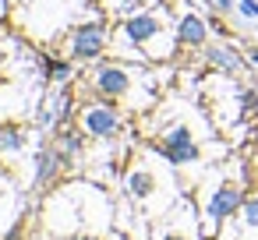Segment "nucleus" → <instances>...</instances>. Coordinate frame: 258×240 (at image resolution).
I'll use <instances>...</instances> for the list:
<instances>
[{
    "mask_svg": "<svg viewBox=\"0 0 258 240\" xmlns=\"http://www.w3.org/2000/svg\"><path fill=\"white\" fill-rule=\"evenodd\" d=\"M0 170H4V166H0Z\"/></svg>",
    "mask_w": 258,
    "mask_h": 240,
    "instance_id": "obj_17",
    "label": "nucleus"
},
{
    "mask_svg": "<svg viewBox=\"0 0 258 240\" xmlns=\"http://www.w3.org/2000/svg\"><path fill=\"white\" fill-rule=\"evenodd\" d=\"M159 32H163L159 18H156V15H145V11H138V15H131V18H124V29H120V36H124L135 50H142V57H145V60H149V43H152Z\"/></svg>",
    "mask_w": 258,
    "mask_h": 240,
    "instance_id": "obj_2",
    "label": "nucleus"
},
{
    "mask_svg": "<svg viewBox=\"0 0 258 240\" xmlns=\"http://www.w3.org/2000/svg\"><path fill=\"white\" fill-rule=\"evenodd\" d=\"M127 187H131V194H135V198H149V194H152V187H156V180H152V173H149V170H135V173L127 177Z\"/></svg>",
    "mask_w": 258,
    "mask_h": 240,
    "instance_id": "obj_8",
    "label": "nucleus"
},
{
    "mask_svg": "<svg viewBox=\"0 0 258 240\" xmlns=\"http://www.w3.org/2000/svg\"><path fill=\"white\" fill-rule=\"evenodd\" d=\"M22 145H25V134L22 131H0V148H4V152H15Z\"/></svg>",
    "mask_w": 258,
    "mask_h": 240,
    "instance_id": "obj_10",
    "label": "nucleus"
},
{
    "mask_svg": "<svg viewBox=\"0 0 258 240\" xmlns=\"http://www.w3.org/2000/svg\"><path fill=\"white\" fill-rule=\"evenodd\" d=\"M216 8L219 11H230V0H216Z\"/></svg>",
    "mask_w": 258,
    "mask_h": 240,
    "instance_id": "obj_14",
    "label": "nucleus"
},
{
    "mask_svg": "<svg viewBox=\"0 0 258 240\" xmlns=\"http://www.w3.org/2000/svg\"><path fill=\"white\" fill-rule=\"evenodd\" d=\"M82 127H85L92 138H113V134L120 131V117H117L113 103L103 99V103H92V106L82 110Z\"/></svg>",
    "mask_w": 258,
    "mask_h": 240,
    "instance_id": "obj_4",
    "label": "nucleus"
},
{
    "mask_svg": "<svg viewBox=\"0 0 258 240\" xmlns=\"http://www.w3.org/2000/svg\"><path fill=\"white\" fill-rule=\"evenodd\" d=\"M240 11L251 15V18H258V0H240Z\"/></svg>",
    "mask_w": 258,
    "mask_h": 240,
    "instance_id": "obj_12",
    "label": "nucleus"
},
{
    "mask_svg": "<svg viewBox=\"0 0 258 240\" xmlns=\"http://www.w3.org/2000/svg\"><path fill=\"white\" fill-rule=\"evenodd\" d=\"M163 155L173 163V166H184V163H191V159H198V145L191 141V131L187 127H177V131H170V134H163Z\"/></svg>",
    "mask_w": 258,
    "mask_h": 240,
    "instance_id": "obj_5",
    "label": "nucleus"
},
{
    "mask_svg": "<svg viewBox=\"0 0 258 240\" xmlns=\"http://www.w3.org/2000/svg\"><path fill=\"white\" fill-rule=\"evenodd\" d=\"M50 71H53V78H68V74H71V67H68V64H53Z\"/></svg>",
    "mask_w": 258,
    "mask_h": 240,
    "instance_id": "obj_13",
    "label": "nucleus"
},
{
    "mask_svg": "<svg viewBox=\"0 0 258 240\" xmlns=\"http://www.w3.org/2000/svg\"><path fill=\"white\" fill-rule=\"evenodd\" d=\"M71 240H103V236H89V233H82V236H71Z\"/></svg>",
    "mask_w": 258,
    "mask_h": 240,
    "instance_id": "obj_15",
    "label": "nucleus"
},
{
    "mask_svg": "<svg viewBox=\"0 0 258 240\" xmlns=\"http://www.w3.org/2000/svg\"><path fill=\"white\" fill-rule=\"evenodd\" d=\"M244 219H247V226L258 229V198H244Z\"/></svg>",
    "mask_w": 258,
    "mask_h": 240,
    "instance_id": "obj_11",
    "label": "nucleus"
},
{
    "mask_svg": "<svg viewBox=\"0 0 258 240\" xmlns=\"http://www.w3.org/2000/svg\"><path fill=\"white\" fill-rule=\"evenodd\" d=\"M237 208H244V194H240V187H233V184H223V187L209 198V215H212L216 222L230 219Z\"/></svg>",
    "mask_w": 258,
    "mask_h": 240,
    "instance_id": "obj_6",
    "label": "nucleus"
},
{
    "mask_svg": "<svg viewBox=\"0 0 258 240\" xmlns=\"http://www.w3.org/2000/svg\"><path fill=\"white\" fill-rule=\"evenodd\" d=\"M92 89L99 92V99H120V96H127V89H131V71L127 67H120V64H99L96 67V74H92Z\"/></svg>",
    "mask_w": 258,
    "mask_h": 240,
    "instance_id": "obj_3",
    "label": "nucleus"
},
{
    "mask_svg": "<svg viewBox=\"0 0 258 240\" xmlns=\"http://www.w3.org/2000/svg\"><path fill=\"white\" fill-rule=\"evenodd\" d=\"M106 46H110V29H106L103 22L78 25V29L71 32V43H68V50H71L75 60H96V57H103Z\"/></svg>",
    "mask_w": 258,
    "mask_h": 240,
    "instance_id": "obj_1",
    "label": "nucleus"
},
{
    "mask_svg": "<svg viewBox=\"0 0 258 240\" xmlns=\"http://www.w3.org/2000/svg\"><path fill=\"white\" fill-rule=\"evenodd\" d=\"M247 57H251V60H254V64H258V50H251V53H247Z\"/></svg>",
    "mask_w": 258,
    "mask_h": 240,
    "instance_id": "obj_16",
    "label": "nucleus"
},
{
    "mask_svg": "<svg viewBox=\"0 0 258 240\" xmlns=\"http://www.w3.org/2000/svg\"><path fill=\"white\" fill-rule=\"evenodd\" d=\"M209 60L216 64V67H226V71H233V67H240V60H237V53H230V50H209Z\"/></svg>",
    "mask_w": 258,
    "mask_h": 240,
    "instance_id": "obj_9",
    "label": "nucleus"
},
{
    "mask_svg": "<svg viewBox=\"0 0 258 240\" xmlns=\"http://www.w3.org/2000/svg\"><path fill=\"white\" fill-rule=\"evenodd\" d=\"M205 36H209V25H205L198 15H184V18L177 22V43H180V46H202Z\"/></svg>",
    "mask_w": 258,
    "mask_h": 240,
    "instance_id": "obj_7",
    "label": "nucleus"
}]
</instances>
